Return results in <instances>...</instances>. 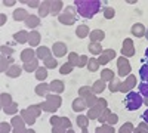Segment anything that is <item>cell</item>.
Instances as JSON below:
<instances>
[{
  "mask_svg": "<svg viewBox=\"0 0 148 133\" xmlns=\"http://www.w3.org/2000/svg\"><path fill=\"white\" fill-rule=\"evenodd\" d=\"M79 95H80V98H83L86 101V105H88L89 108H92L98 102V98L95 96V93L92 90H89V87H80Z\"/></svg>",
  "mask_w": 148,
  "mask_h": 133,
  "instance_id": "7",
  "label": "cell"
},
{
  "mask_svg": "<svg viewBox=\"0 0 148 133\" xmlns=\"http://www.w3.org/2000/svg\"><path fill=\"white\" fill-rule=\"evenodd\" d=\"M51 90V86L46 83H40L39 86L36 87V93L39 95V96H47V92Z\"/></svg>",
  "mask_w": 148,
  "mask_h": 133,
  "instance_id": "23",
  "label": "cell"
},
{
  "mask_svg": "<svg viewBox=\"0 0 148 133\" xmlns=\"http://www.w3.org/2000/svg\"><path fill=\"white\" fill-rule=\"evenodd\" d=\"M0 129H2V133H9L10 126H9L8 123H2V124H0Z\"/></svg>",
  "mask_w": 148,
  "mask_h": 133,
  "instance_id": "53",
  "label": "cell"
},
{
  "mask_svg": "<svg viewBox=\"0 0 148 133\" xmlns=\"http://www.w3.org/2000/svg\"><path fill=\"white\" fill-rule=\"evenodd\" d=\"M76 34H77V37L84 39L86 35L90 34V33H89V27H88V25H80V27H77V28H76Z\"/></svg>",
  "mask_w": 148,
  "mask_h": 133,
  "instance_id": "29",
  "label": "cell"
},
{
  "mask_svg": "<svg viewBox=\"0 0 148 133\" xmlns=\"http://www.w3.org/2000/svg\"><path fill=\"white\" fill-rule=\"evenodd\" d=\"M135 86H136V78H135V76H127V78L120 83L119 86V90L120 92H130Z\"/></svg>",
  "mask_w": 148,
  "mask_h": 133,
  "instance_id": "10",
  "label": "cell"
},
{
  "mask_svg": "<svg viewBox=\"0 0 148 133\" xmlns=\"http://www.w3.org/2000/svg\"><path fill=\"white\" fill-rule=\"evenodd\" d=\"M88 117H84V115H79L77 117V126H80L82 129H86L88 127V124H89V121H88Z\"/></svg>",
  "mask_w": 148,
  "mask_h": 133,
  "instance_id": "41",
  "label": "cell"
},
{
  "mask_svg": "<svg viewBox=\"0 0 148 133\" xmlns=\"http://www.w3.org/2000/svg\"><path fill=\"white\" fill-rule=\"evenodd\" d=\"M40 111H42V106L40 105H34V106H30V108H27V110H24L21 113V117L24 118V121H25L27 124L31 126V124L36 123V118L39 117Z\"/></svg>",
  "mask_w": 148,
  "mask_h": 133,
  "instance_id": "3",
  "label": "cell"
},
{
  "mask_svg": "<svg viewBox=\"0 0 148 133\" xmlns=\"http://www.w3.org/2000/svg\"><path fill=\"white\" fill-rule=\"evenodd\" d=\"M51 3L52 2H42V5L39 6V15L47 16V14L51 12Z\"/></svg>",
  "mask_w": 148,
  "mask_h": 133,
  "instance_id": "25",
  "label": "cell"
},
{
  "mask_svg": "<svg viewBox=\"0 0 148 133\" xmlns=\"http://www.w3.org/2000/svg\"><path fill=\"white\" fill-rule=\"evenodd\" d=\"M119 133H133V124L132 123H126L123 124L119 130Z\"/></svg>",
  "mask_w": 148,
  "mask_h": 133,
  "instance_id": "43",
  "label": "cell"
},
{
  "mask_svg": "<svg viewBox=\"0 0 148 133\" xmlns=\"http://www.w3.org/2000/svg\"><path fill=\"white\" fill-rule=\"evenodd\" d=\"M105 89V81L104 80H96L92 86V92L93 93H102Z\"/></svg>",
  "mask_w": 148,
  "mask_h": 133,
  "instance_id": "27",
  "label": "cell"
},
{
  "mask_svg": "<svg viewBox=\"0 0 148 133\" xmlns=\"http://www.w3.org/2000/svg\"><path fill=\"white\" fill-rule=\"evenodd\" d=\"M37 68H39V61H37V58L33 59V61H30V62H25V64H24V70L28 71V72L37 71Z\"/></svg>",
  "mask_w": 148,
  "mask_h": 133,
  "instance_id": "28",
  "label": "cell"
},
{
  "mask_svg": "<svg viewBox=\"0 0 148 133\" xmlns=\"http://www.w3.org/2000/svg\"><path fill=\"white\" fill-rule=\"evenodd\" d=\"M21 71H22V68H21L19 65L14 64V65H10V68L6 71V76L15 78V77H19V76H21Z\"/></svg>",
  "mask_w": 148,
  "mask_h": 133,
  "instance_id": "21",
  "label": "cell"
},
{
  "mask_svg": "<svg viewBox=\"0 0 148 133\" xmlns=\"http://www.w3.org/2000/svg\"><path fill=\"white\" fill-rule=\"evenodd\" d=\"M30 15L27 14V10H24V9H16L14 12V19L15 21H27Z\"/></svg>",
  "mask_w": 148,
  "mask_h": 133,
  "instance_id": "22",
  "label": "cell"
},
{
  "mask_svg": "<svg viewBox=\"0 0 148 133\" xmlns=\"http://www.w3.org/2000/svg\"><path fill=\"white\" fill-rule=\"evenodd\" d=\"M22 3H27V5H28V6H31V8H37L40 2H36V0H33V2H22Z\"/></svg>",
  "mask_w": 148,
  "mask_h": 133,
  "instance_id": "54",
  "label": "cell"
},
{
  "mask_svg": "<svg viewBox=\"0 0 148 133\" xmlns=\"http://www.w3.org/2000/svg\"><path fill=\"white\" fill-rule=\"evenodd\" d=\"M10 62H14V59H12V58H5L3 55H2V68H0V70H2V72H6L10 67H9V64Z\"/></svg>",
  "mask_w": 148,
  "mask_h": 133,
  "instance_id": "38",
  "label": "cell"
},
{
  "mask_svg": "<svg viewBox=\"0 0 148 133\" xmlns=\"http://www.w3.org/2000/svg\"><path fill=\"white\" fill-rule=\"evenodd\" d=\"M51 124L52 127H62V129H71V121L67 118V117H56L53 115L51 120Z\"/></svg>",
  "mask_w": 148,
  "mask_h": 133,
  "instance_id": "9",
  "label": "cell"
},
{
  "mask_svg": "<svg viewBox=\"0 0 148 133\" xmlns=\"http://www.w3.org/2000/svg\"><path fill=\"white\" fill-rule=\"evenodd\" d=\"M88 56H86V55H82L80 56V61H79V67L80 68H83V67H88Z\"/></svg>",
  "mask_w": 148,
  "mask_h": 133,
  "instance_id": "50",
  "label": "cell"
},
{
  "mask_svg": "<svg viewBox=\"0 0 148 133\" xmlns=\"http://www.w3.org/2000/svg\"><path fill=\"white\" fill-rule=\"evenodd\" d=\"M117 121H119V117H117L116 114H110L105 123H107V124H110V126H114V124H116Z\"/></svg>",
  "mask_w": 148,
  "mask_h": 133,
  "instance_id": "48",
  "label": "cell"
},
{
  "mask_svg": "<svg viewBox=\"0 0 148 133\" xmlns=\"http://www.w3.org/2000/svg\"><path fill=\"white\" fill-rule=\"evenodd\" d=\"M12 127H14V133H25V121L22 117H14L12 118Z\"/></svg>",
  "mask_w": 148,
  "mask_h": 133,
  "instance_id": "11",
  "label": "cell"
},
{
  "mask_svg": "<svg viewBox=\"0 0 148 133\" xmlns=\"http://www.w3.org/2000/svg\"><path fill=\"white\" fill-rule=\"evenodd\" d=\"M117 68H119V76H121V77H127V76H130V64H129V61L125 58V56H121V58H119L117 59Z\"/></svg>",
  "mask_w": 148,
  "mask_h": 133,
  "instance_id": "8",
  "label": "cell"
},
{
  "mask_svg": "<svg viewBox=\"0 0 148 133\" xmlns=\"http://www.w3.org/2000/svg\"><path fill=\"white\" fill-rule=\"evenodd\" d=\"M145 61H147V65H148V47H147V50H145Z\"/></svg>",
  "mask_w": 148,
  "mask_h": 133,
  "instance_id": "59",
  "label": "cell"
},
{
  "mask_svg": "<svg viewBox=\"0 0 148 133\" xmlns=\"http://www.w3.org/2000/svg\"><path fill=\"white\" fill-rule=\"evenodd\" d=\"M0 49H2V55H12L14 53V49L9 47V46H2Z\"/></svg>",
  "mask_w": 148,
  "mask_h": 133,
  "instance_id": "52",
  "label": "cell"
},
{
  "mask_svg": "<svg viewBox=\"0 0 148 133\" xmlns=\"http://www.w3.org/2000/svg\"><path fill=\"white\" fill-rule=\"evenodd\" d=\"M16 2H14V0H3V5H6V6H14Z\"/></svg>",
  "mask_w": 148,
  "mask_h": 133,
  "instance_id": "56",
  "label": "cell"
},
{
  "mask_svg": "<svg viewBox=\"0 0 148 133\" xmlns=\"http://www.w3.org/2000/svg\"><path fill=\"white\" fill-rule=\"evenodd\" d=\"M89 50H90V53H93V55H101V53H102L101 43H90V44H89Z\"/></svg>",
  "mask_w": 148,
  "mask_h": 133,
  "instance_id": "34",
  "label": "cell"
},
{
  "mask_svg": "<svg viewBox=\"0 0 148 133\" xmlns=\"http://www.w3.org/2000/svg\"><path fill=\"white\" fill-rule=\"evenodd\" d=\"M52 52H53V55H55V56H58V58L64 56V55L67 53V44H65V43H61V42L53 43Z\"/></svg>",
  "mask_w": 148,
  "mask_h": 133,
  "instance_id": "14",
  "label": "cell"
},
{
  "mask_svg": "<svg viewBox=\"0 0 148 133\" xmlns=\"http://www.w3.org/2000/svg\"><path fill=\"white\" fill-rule=\"evenodd\" d=\"M144 102H145V104H147V105H148V98H147V99H145V101H144Z\"/></svg>",
  "mask_w": 148,
  "mask_h": 133,
  "instance_id": "64",
  "label": "cell"
},
{
  "mask_svg": "<svg viewBox=\"0 0 148 133\" xmlns=\"http://www.w3.org/2000/svg\"><path fill=\"white\" fill-rule=\"evenodd\" d=\"M107 110V101L105 99H98V102L89 110V114H88V118L90 120H95V118H99L101 114Z\"/></svg>",
  "mask_w": 148,
  "mask_h": 133,
  "instance_id": "6",
  "label": "cell"
},
{
  "mask_svg": "<svg viewBox=\"0 0 148 133\" xmlns=\"http://www.w3.org/2000/svg\"><path fill=\"white\" fill-rule=\"evenodd\" d=\"M119 86H120V81H117V80L114 78V80H111V81H110L108 89H110L111 92H119Z\"/></svg>",
  "mask_w": 148,
  "mask_h": 133,
  "instance_id": "47",
  "label": "cell"
},
{
  "mask_svg": "<svg viewBox=\"0 0 148 133\" xmlns=\"http://www.w3.org/2000/svg\"><path fill=\"white\" fill-rule=\"evenodd\" d=\"M45 67H46V68H56V67H58L56 59H55L52 55L49 56V58H46V59H45Z\"/></svg>",
  "mask_w": 148,
  "mask_h": 133,
  "instance_id": "37",
  "label": "cell"
},
{
  "mask_svg": "<svg viewBox=\"0 0 148 133\" xmlns=\"http://www.w3.org/2000/svg\"><path fill=\"white\" fill-rule=\"evenodd\" d=\"M139 77L144 83H148V65H142L141 70H139Z\"/></svg>",
  "mask_w": 148,
  "mask_h": 133,
  "instance_id": "39",
  "label": "cell"
},
{
  "mask_svg": "<svg viewBox=\"0 0 148 133\" xmlns=\"http://www.w3.org/2000/svg\"><path fill=\"white\" fill-rule=\"evenodd\" d=\"M40 106H42V110H45V111L55 113L61 106V98L58 95H47L46 96V102L40 104Z\"/></svg>",
  "mask_w": 148,
  "mask_h": 133,
  "instance_id": "5",
  "label": "cell"
},
{
  "mask_svg": "<svg viewBox=\"0 0 148 133\" xmlns=\"http://www.w3.org/2000/svg\"><path fill=\"white\" fill-rule=\"evenodd\" d=\"M114 58H116V52L111 50V49H107V50H102V53L99 55V59H98V62L105 65V64H108L111 59H114Z\"/></svg>",
  "mask_w": 148,
  "mask_h": 133,
  "instance_id": "13",
  "label": "cell"
},
{
  "mask_svg": "<svg viewBox=\"0 0 148 133\" xmlns=\"http://www.w3.org/2000/svg\"><path fill=\"white\" fill-rule=\"evenodd\" d=\"M101 80H104V81H111V80H114V72L111 71V70H104L102 72H101Z\"/></svg>",
  "mask_w": 148,
  "mask_h": 133,
  "instance_id": "32",
  "label": "cell"
},
{
  "mask_svg": "<svg viewBox=\"0 0 148 133\" xmlns=\"http://www.w3.org/2000/svg\"><path fill=\"white\" fill-rule=\"evenodd\" d=\"M79 61H80V56L76 52H71L68 55V64H71L73 67H79Z\"/></svg>",
  "mask_w": 148,
  "mask_h": 133,
  "instance_id": "33",
  "label": "cell"
},
{
  "mask_svg": "<svg viewBox=\"0 0 148 133\" xmlns=\"http://www.w3.org/2000/svg\"><path fill=\"white\" fill-rule=\"evenodd\" d=\"M61 8H62V2H61V0L52 2V3H51V14H52V15H58V12L61 10Z\"/></svg>",
  "mask_w": 148,
  "mask_h": 133,
  "instance_id": "35",
  "label": "cell"
},
{
  "mask_svg": "<svg viewBox=\"0 0 148 133\" xmlns=\"http://www.w3.org/2000/svg\"><path fill=\"white\" fill-rule=\"evenodd\" d=\"M12 104V99H10V95L8 93H2V108L5 110L6 106H9Z\"/></svg>",
  "mask_w": 148,
  "mask_h": 133,
  "instance_id": "42",
  "label": "cell"
},
{
  "mask_svg": "<svg viewBox=\"0 0 148 133\" xmlns=\"http://www.w3.org/2000/svg\"><path fill=\"white\" fill-rule=\"evenodd\" d=\"M144 104V98L136 93V92H129L126 99H125V106L127 108L129 111H135V110H139Z\"/></svg>",
  "mask_w": 148,
  "mask_h": 133,
  "instance_id": "2",
  "label": "cell"
},
{
  "mask_svg": "<svg viewBox=\"0 0 148 133\" xmlns=\"http://www.w3.org/2000/svg\"><path fill=\"white\" fill-rule=\"evenodd\" d=\"M49 86H51V90L52 92H56V93H61L64 90V83L61 81V80H53L51 84H49Z\"/></svg>",
  "mask_w": 148,
  "mask_h": 133,
  "instance_id": "26",
  "label": "cell"
},
{
  "mask_svg": "<svg viewBox=\"0 0 148 133\" xmlns=\"http://www.w3.org/2000/svg\"><path fill=\"white\" fill-rule=\"evenodd\" d=\"M25 133H36L34 130H31V129H28V130H25Z\"/></svg>",
  "mask_w": 148,
  "mask_h": 133,
  "instance_id": "60",
  "label": "cell"
},
{
  "mask_svg": "<svg viewBox=\"0 0 148 133\" xmlns=\"http://www.w3.org/2000/svg\"><path fill=\"white\" fill-rule=\"evenodd\" d=\"M47 77V68L46 67H39L36 71V78L39 81H43L45 78Z\"/></svg>",
  "mask_w": 148,
  "mask_h": 133,
  "instance_id": "30",
  "label": "cell"
},
{
  "mask_svg": "<svg viewBox=\"0 0 148 133\" xmlns=\"http://www.w3.org/2000/svg\"><path fill=\"white\" fill-rule=\"evenodd\" d=\"M76 18H77V12H76V8L74 6H67L62 14L58 15L59 22L65 24V25H73L76 22Z\"/></svg>",
  "mask_w": 148,
  "mask_h": 133,
  "instance_id": "4",
  "label": "cell"
},
{
  "mask_svg": "<svg viewBox=\"0 0 148 133\" xmlns=\"http://www.w3.org/2000/svg\"><path fill=\"white\" fill-rule=\"evenodd\" d=\"M121 53H123V56H125V58H129V56H133L135 55L132 39H125V42H123V47H121Z\"/></svg>",
  "mask_w": 148,
  "mask_h": 133,
  "instance_id": "12",
  "label": "cell"
},
{
  "mask_svg": "<svg viewBox=\"0 0 148 133\" xmlns=\"http://www.w3.org/2000/svg\"><path fill=\"white\" fill-rule=\"evenodd\" d=\"M82 133H88V127H86V129H82Z\"/></svg>",
  "mask_w": 148,
  "mask_h": 133,
  "instance_id": "61",
  "label": "cell"
},
{
  "mask_svg": "<svg viewBox=\"0 0 148 133\" xmlns=\"http://www.w3.org/2000/svg\"><path fill=\"white\" fill-rule=\"evenodd\" d=\"M86 108H88V105H86V101H84L83 98H80V96H79L77 99L73 101V111L80 113V111L86 110Z\"/></svg>",
  "mask_w": 148,
  "mask_h": 133,
  "instance_id": "16",
  "label": "cell"
},
{
  "mask_svg": "<svg viewBox=\"0 0 148 133\" xmlns=\"http://www.w3.org/2000/svg\"><path fill=\"white\" fill-rule=\"evenodd\" d=\"M16 110H18V104L12 102V104H10L9 106H6V108H5L3 111H5L6 114H14V113H16Z\"/></svg>",
  "mask_w": 148,
  "mask_h": 133,
  "instance_id": "46",
  "label": "cell"
},
{
  "mask_svg": "<svg viewBox=\"0 0 148 133\" xmlns=\"http://www.w3.org/2000/svg\"><path fill=\"white\" fill-rule=\"evenodd\" d=\"M145 37L148 39V30H147V33H145Z\"/></svg>",
  "mask_w": 148,
  "mask_h": 133,
  "instance_id": "63",
  "label": "cell"
},
{
  "mask_svg": "<svg viewBox=\"0 0 148 133\" xmlns=\"http://www.w3.org/2000/svg\"><path fill=\"white\" fill-rule=\"evenodd\" d=\"M67 133H74V132H73L71 129H68V132H67Z\"/></svg>",
  "mask_w": 148,
  "mask_h": 133,
  "instance_id": "62",
  "label": "cell"
},
{
  "mask_svg": "<svg viewBox=\"0 0 148 133\" xmlns=\"http://www.w3.org/2000/svg\"><path fill=\"white\" fill-rule=\"evenodd\" d=\"M114 15H116V10L113 9V8H105L104 9V16L107 18V19H111V18H114Z\"/></svg>",
  "mask_w": 148,
  "mask_h": 133,
  "instance_id": "45",
  "label": "cell"
},
{
  "mask_svg": "<svg viewBox=\"0 0 148 133\" xmlns=\"http://www.w3.org/2000/svg\"><path fill=\"white\" fill-rule=\"evenodd\" d=\"M14 39H15V42H16V43H21V44H22V43H27V42H28L30 34H28L27 31H24V30H22V31H19V33H15V34H14Z\"/></svg>",
  "mask_w": 148,
  "mask_h": 133,
  "instance_id": "19",
  "label": "cell"
},
{
  "mask_svg": "<svg viewBox=\"0 0 148 133\" xmlns=\"http://www.w3.org/2000/svg\"><path fill=\"white\" fill-rule=\"evenodd\" d=\"M39 22H40V19H39V16H36V15H30V16L27 18V21H25L27 27H30V28L37 27V25H39Z\"/></svg>",
  "mask_w": 148,
  "mask_h": 133,
  "instance_id": "31",
  "label": "cell"
},
{
  "mask_svg": "<svg viewBox=\"0 0 148 133\" xmlns=\"http://www.w3.org/2000/svg\"><path fill=\"white\" fill-rule=\"evenodd\" d=\"M142 118H144V121L148 124V110H145V113L142 114Z\"/></svg>",
  "mask_w": 148,
  "mask_h": 133,
  "instance_id": "57",
  "label": "cell"
},
{
  "mask_svg": "<svg viewBox=\"0 0 148 133\" xmlns=\"http://www.w3.org/2000/svg\"><path fill=\"white\" fill-rule=\"evenodd\" d=\"M145 33H147V30H145V27L142 25V24H135V25L132 27V34L133 35H136V37H144L145 35Z\"/></svg>",
  "mask_w": 148,
  "mask_h": 133,
  "instance_id": "20",
  "label": "cell"
},
{
  "mask_svg": "<svg viewBox=\"0 0 148 133\" xmlns=\"http://www.w3.org/2000/svg\"><path fill=\"white\" fill-rule=\"evenodd\" d=\"M133 133H148V126H147V123H145V121H144V123H141Z\"/></svg>",
  "mask_w": 148,
  "mask_h": 133,
  "instance_id": "49",
  "label": "cell"
},
{
  "mask_svg": "<svg viewBox=\"0 0 148 133\" xmlns=\"http://www.w3.org/2000/svg\"><path fill=\"white\" fill-rule=\"evenodd\" d=\"M89 39H90V43H101L105 39V33L102 30H93L89 34Z\"/></svg>",
  "mask_w": 148,
  "mask_h": 133,
  "instance_id": "15",
  "label": "cell"
},
{
  "mask_svg": "<svg viewBox=\"0 0 148 133\" xmlns=\"http://www.w3.org/2000/svg\"><path fill=\"white\" fill-rule=\"evenodd\" d=\"M138 89H139V95L144 96V98L147 99V98H148V83L141 81V83L138 84Z\"/></svg>",
  "mask_w": 148,
  "mask_h": 133,
  "instance_id": "36",
  "label": "cell"
},
{
  "mask_svg": "<svg viewBox=\"0 0 148 133\" xmlns=\"http://www.w3.org/2000/svg\"><path fill=\"white\" fill-rule=\"evenodd\" d=\"M110 114H111V113H110V110H108V108H107V110H105V111H104V113L101 114V117L98 118V120H99V121H101V123L104 124V123L107 121V118H108V115H110Z\"/></svg>",
  "mask_w": 148,
  "mask_h": 133,
  "instance_id": "51",
  "label": "cell"
},
{
  "mask_svg": "<svg viewBox=\"0 0 148 133\" xmlns=\"http://www.w3.org/2000/svg\"><path fill=\"white\" fill-rule=\"evenodd\" d=\"M36 58H37L36 56V50H33V49H24L22 53H21V59L24 61V64L33 61V59H36Z\"/></svg>",
  "mask_w": 148,
  "mask_h": 133,
  "instance_id": "17",
  "label": "cell"
},
{
  "mask_svg": "<svg viewBox=\"0 0 148 133\" xmlns=\"http://www.w3.org/2000/svg\"><path fill=\"white\" fill-rule=\"evenodd\" d=\"M28 43H30V46H37L40 43V33L39 31H31L30 33V39H28Z\"/></svg>",
  "mask_w": 148,
  "mask_h": 133,
  "instance_id": "24",
  "label": "cell"
},
{
  "mask_svg": "<svg viewBox=\"0 0 148 133\" xmlns=\"http://www.w3.org/2000/svg\"><path fill=\"white\" fill-rule=\"evenodd\" d=\"M51 52H52V50H49V47H46V46H40L39 49L36 50V56H37V59H43V61H45L46 58L51 56Z\"/></svg>",
  "mask_w": 148,
  "mask_h": 133,
  "instance_id": "18",
  "label": "cell"
},
{
  "mask_svg": "<svg viewBox=\"0 0 148 133\" xmlns=\"http://www.w3.org/2000/svg\"><path fill=\"white\" fill-rule=\"evenodd\" d=\"M95 133H105V132H104V130H102L101 127H98V129L95 130Z\"/></svg>",
  "mask_w": 148,
  "mask_h": 133,
  "instance_id": "58",
  "label": "cell"
},
{
  "mask_svg": "<svg viewBox=\"0 0 148 133\" xmlns=\"http://www.w3.org/2000/svg\"><path fill=\"white\" fill-rule=\"evenodd\" d=\"M73 68H74V67H73L71 64H68V62H67L65 65H62V67L59 68V72H61V74H64V76H65V74H70V72L73 71Z\"/></svg>",
  "mask_w": 148,
  "mask_h": 133,
  "instance_id": "44",
  "label": "cell"
},
{
  "mask_svg": "<svg viewBox=\"0 0 148 133\" xmlns=\"http://www.w3.org/2000/svg\"><path fill=\"white\" fill-rule=\"evenodd\" d=\"M76 5L77 12L83 16V18H93L98 12L101 10V2L99 0H76L74 2Z\"/></svg>",
  "mask_w": 148,
  "mask_h": 133,
  "instance_id": "1",
  "label": "cell"
},
{
  "mask_svg": "<svg viewBox=\"0 0 148 133\" xmlns=\"http://www.w3.org/2000/svg\"><path fill=\"white\" fill-rule=\"evenodd\" d=\"M99 62H98V59H95V58H92V59H89V62H88V70L89 71H92V72H95L98 68H99Z\"/></svg>",
  "mask_w": 148,
  "mask_h": 133,
  "instance_id": "40",
  "label": "cell"
},
{
  "mask_svg": "<svg viewBox=\"0 0 148 133\" xmlns=\"http://www.w3.org/2000/svg\"><path fill=\"white\" fill-rule=\"evenodd\" d=\"M52 133H65V129H62V127H53Z\"/></svg>",
  "mask_w": 148,
  "mask_h": 133,
  "instance_id": "55",
  "label": "cell"
}]
</instances>
